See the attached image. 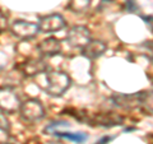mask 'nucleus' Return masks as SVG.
Here are the masks:
<instances>
[{
  "mask_svg": "<svg viewBox=\"0 0 153 144\" xmlns=\"http://www.w3.org/2000/svg\"><path fill=\"white\" fill-rule=\"evenodd\" d=\"M49 144H60V143H49Z\"/></svg>",
  "mask_w": 153,
  "mask_h": 144,
  "instance_id": "nucleus-19",
  "label": "nucleus"
},
{
  "mask_svg": "<svg viewBox=\"0 0 153 144\" xmlns=\"http://www.w3.org/2000/svg\"><path fill=\"white\" fill-rule=\"evenodd\" d=\"M91 40H92V38H91L89 30L83 26L71 27L68 31V33H66V41H68V44L73 47V49L82 50Z\"/></svg>",
  "mask_w": 153,
  "mask_h": 144,
  "instance_id": "nucleus-5",
  "label": "nucleus"
},
{
  "mask_svg": "<svg viewBox=\"0 0 153 144\" xmlns=\"http://www.w3.org/2000/svg\"><path fill=\"white\" fill-rule=\"evenodd\" d=\"M106 49H107V46H106V44H103L102 41L91 40L82 49V55L88 57L89 60H96L105 54Z\"/></svg>",
  "mask_w": 153,
  "mask_h": 144,
  "instance_id": "nucleus-8",
  "label": "nucleus"
},
{
  "mask_svg": "<svg viewBox=\"0 0 153 144\" xmlns=\"http://www.w3.org/2000/svg\"><path fill=\"white\" fill-rule=\"evenodd\" d=\"M38 31L42 33H55L61 31L66 26V22L61 14H49L38 19Z\"/></svg>",
  "mask_w": 153,
  "mask_h": 144,
  "instance_id": "nucleus-4",
  "label": "nucleus"
},
{
  "mask_svg": "<svg viewBox=\"0 0 153 144\" xmlns=\"http://www.w3.org/2000/svg\"><path fill=\"white\" fill-rule=\"evenodd\" d=\"M46 65L41 60H31L23 65V71L26 75H38L41 73H45Z\"/></svg>",
  "mask_w": 153,
  "mask_h": 144,
  "instance_id": "nucleus-11",
  "label": "nucleus"
},
{
  "mask_svg": "<svg viewBox=\"0 0 153 144\" xmlns=\"http://www.w3.org/2000/svg\"><path fill=\"white\" fill-rule=\"evenodd\" d=\"M0 130L1 131H8L9 130V122L7 117L3 114H0Z\"/></svg>",
  "mask_w": 153,
  "mask_h": 144,
  "instance_id": "nucleus-15",
  "label": "nucleus"
},
{
  "mask_svg": "<svg viewBox=\"0 0 153 144\" xmlns=\"http://www.w3.org/2000/svg\"><path fill=\"white\" fill-rule=\"evenodd\" d=\"M92 122L94 125L103 126V128H112V126H119L123 125V117L117 114H100L96 115L92 119Z\"/></svg>",
  "mask_w": 153,
  "mask_h": 144,
  "instance_id": "nucleus-10",
  "label": "nucleus"
},
{
  "mask_svg": "<svg viewBox=\"0 0 153 144\" xmlns=\"http://www.w3.org/2000/svg\"><path fill=\"white\" fill-rule=\"evenodd\" d=\"M59 126H68V122H66V121H57V122H51L50 125H49V126H47V128L45 129V130H47V131H49L50 129H55V128L57 129Z\"/></svg>",
  "mask_w": 153,
  "mask_h": 144,
  "instance_id": "nucleus-16",
  "label": "nucleus"
},
{
  "mask_svg": "<svg viewBox=\"0 0 153 144\" xmlns=\"http://www.w3.org/2000/svg\"><path fill=\"white\" fill-rule=\"evenodd\" d=\"M7 17H5V14H3V13H0V32H1L3 30H5L7 28Z\"/></svg>",
  "mask_w": 153,
  "mask_h": 144,
  "instance_id": "nucleus-17",
  "label": "nucleus"
},
{
  "mask_svg": "<svg viewBox=\"0 0 153 144\" xmlns=\"http://www.w3.org/2000/svg\"><path fill=\"white\" fill-rule=\"evenodd\" d=\"M21 103V99L14 89L9 87L0 88V111L3 114H14L19 110Z\"/></svg>",
  "mask_w": 153,
  "mask_h": 144,
  "instance_id": "nucleus-3",
  "label": "nucleus"
},
{
  "mask_svg": "<svg viewBox=\"0 0 153 144\" xmlns=\"http://www.w3.org/2000/svg\"><path fill=\"white\" fill-rule=\"evenodd\" d=\"M54 134L59 138H64L66 140H70L76 144H82L88 139L87 134L84 133H70V131H54Z\"/></svg>",
  "mask_w": 153,
  "mask_h": 144,
  "instance_id": "nucleus-12",
  "label": "nucleus"
},
{
  "mask_svg": "<svg viewBox=\"0 0 153 144\" xmlns=\"http://www.w3.org/2000/svg\"><path fill=\"white\" fill-rule=\"evenodd\" d=\"M19 111H21L22 117L30 122L38 121L45 116V108L42 106V103L36 98H30L22 102Z\"/></svg>",
  "mask_w": 153,
  "mask_h": 144,
  "instance_id": "nucleus-2",
  "label": "nucleus"
},
{
  "mask_svg": "<svg viewBox=\"0 0 153 144\" xmlns=\"http://www.w3.org/2000/svg\"><path fill=\"white\" fill-rule=\"evenodd\" d=\"M110 140H111V137H102L96 144H107Z\"/></svg>",
  "mask_w": 153,
  "mask_h": 144,
  "instance_id": "nucleus-18",
  "label": "nucleus"
},
{
  "mask_svg": "<svg viewBox=\"0 0 153 144\" xmlns=\"http://www.w3.org/2000/svg\"><path fill=\"white\" fill-rule=\"evenodd\" d=\"M92 0H69V8L75 13H83L88 9Z\"/></svg>",
  "mask_w": 153,
  "mask_h": 144,
  "instance_id": "nucleus-13",
  "label": "nucleus"
},
{
  "mask_svg": "<svg viewBox=\"0 0 153 144\" xmlns=\"http://www.w3.org/2000/svg\"><path fill=\"white\" fill-rule=\"evenodd\" d=\"M37 49L44 56L50 57V56H55L59 54L61 50V44L57 38L49 37V38H46V40H42L40 44H38Z\"/></svg>",
  "mask_w": 153,
  "mask_h": 144,
  "instance_id": "nucleus-9",
  "label": "nucleus"
},
{
  "mask_svg": "<svg viewBox=\"0 0 153 144\" xmlns=\"http://www.w3.org/2000/svg\"><path fill=\"white\" fill-rule=\"evenodd\" d=\"M10 28H12L13 35L18 38H21V40H30V38L35 37L37 35V32H40L37 23H32L27 21L13 22Z\"/></svg>",
  "mask_w": 153,
  "mask_h": 144,
  "instance_id": "nucleus-6",
  "label": "nucleus"
},
{
  "mask_svg": "<svg viewBox=\"0 0 153 144\" xmlns=\"http://www.w3.org/2000/svg\"><path fill=\"white\" fill-rule=\"evenodd\" d=\"M70 84H71L70 76L66 73H64V71H49V73L45 71L44 83L41 84V87L50 96L59 97V96H63L69 89Z\"/></svg>",
  "mask_w": 153,
  "mask_h": 144,
  "instance_id": "nucleus-1",
  "label": "nucleus"
},
{
  "mask_svg": "<svg viewBox=\"0 0 153 144\" xmlns=\"http://www.w3.org/2000/svg\"><path fill=\"white\" fill-rule=\"evenodd\" d=\"M142 105H143V106H144L149 112L153 114V91H151V92H147V93L143 94Z\"/></svg>",
  "mask_w": 153,
  "mask_h": 144,
  "instance_id": "nucleus-14",
  "label": "nucleus"
},
{
  "mask_svg": "<svg viewBox=\"0 0 153 144\" xmlns=\"http://www.w3.org/2000/svg\"><path fill=\"white\" fill-rule=\"evenodd\" d=\"M144 93H133V94H119L112 98L114 103L123 108H133L140 106Z\"/></svg>",
  "mask_w": 153,
  "mask_h": 144,
  "instance_id": "nucleus-7",
  "label": "nucleus"
}]
</instances>
